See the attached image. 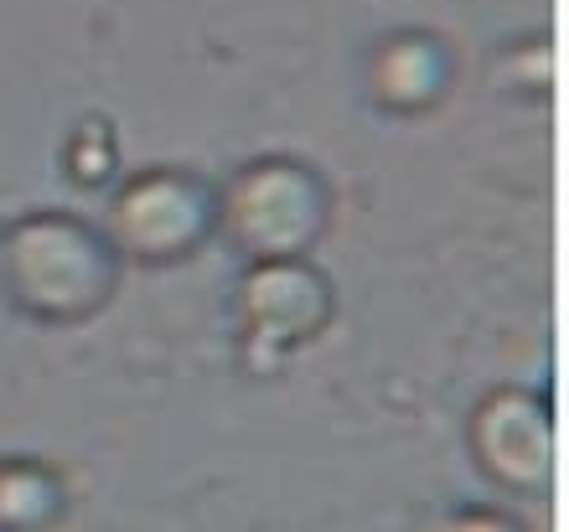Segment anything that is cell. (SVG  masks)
Returning <instances> with one entry per match:
<instances>
[{
	"instance_id": "6",
	"label": "cell",
	"mask_w": 569,
	"mask_h": 532,
	"mask_svg": "<svg viewBox=\"0 0 569 532\" xmlns=\"http://www.w3.org/2000/svg\"><path fill=\"white\" fill-rule=\"evenodd\" d=\"M450 78H456L450 47L435 31H420V27L378 37L373 58H368V93H373V104L399 119H415L440 104L450 93Z\"/></svg>"
},
{
	"instance_id": "2",
	"label": "cell",
	"mask_w": 569,
	"mask_h": 532,
	"mask_svg": "<svg viewBox=\"0 0 569 532\" xmlns=\"http://www.w3.org/2000/svg\"><path fill=\"white\" fill-rule=\"evenodd\" d=\"M331 222L321 171L296 155H259L228 177L218 197V228L243 259H300Z\"/></svg>"
},
{
	"instance_id": "1",
	"label": "cell",
	"mask_w": 569,
	"mask_h": 532,
	"mask_svg": "<svg viewBox=\"0 0 569 532\" xmlns=\"http://www.w3.org/2000/svg\"><path fill=\"white\" fill-rule=\"evenodd\" d=\"M0 274H6L16 311L47 325H78L109 305L120 284V253L104 228H93L89 218L37 208L6 222Z\"/></svg>"
},
{
	"instance_id": "8",
	"label": "cell",
	"mask_w": 569,
	"mask_h": 532,
	"mask_svg": "<svg viewBox=\"0 0 569 532\" xmlns=\"http://www.w3.org/2000/svg\"><path fill=\"white\" fill-rule=\"evenodd\" d=\"M555 42L549 37H518L502 42L492 58V83L502 93H523V99H549L555 93Z\"/></svg>"
},
{
	"instance_id": "7",
	"label": "cell",
	"mask_w": 569,
	"mask_h": 532,
	"mask_svg": "<svg viewBox=\"0 0 569 532\" xmlns=\"http://www.w3.org/2000/svg\"><path fill=\"white\" fill-rule=\"evenodd\" d=\"M62 512V481L47 460L0 455V532H42Z\"/></svg>"
},
{
	"instance_id": "10",
	"label": "cell",
	"mask_w": 569,
	"mask_h": 532,
	"mask_svg": "<svg viewBox=\"0 0 569 532\" xmlns=\"http://www.w3.org/2000/svg\"><path fill=\"white\" fill-rule=\"evenodd\" d=\"M440 532H523L508 512H492V506H466V512H450Z\"/></svg>"
},
{
	"instance_id": "5",
	"label": "cell",
	"mask_w": 569,
	"mask_h": 532,
	"mask_svg": "<svg viewBox=\"0 0 569 532\" xmlns=\"http://www.w3.org/2000/svg\"><path fill=\"white\" fill-rule=\"evenodd\" d=\"M471 455L492 486L512 496H543L555 486V409L528 388H492L466 424Z\"/></svg>"
},
{
	"instance_id": "3",
	"label": "cell",
	"mask_w": 569,
	"mask_h": 532,
	"mask_svg": "<svg viewBox=\"0 0 569 532\" xmlns=\"http://www.w3.org/2000/svg\"><path fill=\"white\" fill-rule=\"evenodd\" d=\"M337 295L331 280L300 259H249L239 280V362L254 378H274L290 357L327 331Z\"/></svg>"
},
{
	"instance_id": "4",
	"label": "cell",
	"mask_w": 569,
	"mask_h": 532,
	"mask_svg": "<svg viewBox=\"0 0 569 532\" xmlns=\"http://www.w3.org/2000/svg\"><path fill=\"white\" fill-rule=\"evenodd\" d=\"M109 243L136 264H177L192 259L218 233V192L197 171L146 165L109 202Z\"/></svg>"
},
{
	"instance_id": "9",
	"label": "cell",
	"mask_w": 569,
	"mask_h": 532,
	"mask_svg": "<svg viewBox=\"0 0 569 532\" xmlns=\"http://www.w3.org/2000/svg\"><path fill=\"white\" fill-rule=\"evenodd\" d=\"M62 165L78 187H104L120 165V140H114V124L104 114H89L78 119L73 134L62 140Z\"/></svg>"
}]
</instances>
